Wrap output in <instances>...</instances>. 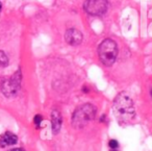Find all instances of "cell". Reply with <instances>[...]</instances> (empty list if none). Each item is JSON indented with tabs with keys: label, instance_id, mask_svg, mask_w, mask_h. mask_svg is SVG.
<instances>
[{
	"label": "cell",
	"instance_id": "cell-1",
	"mask_svg": "<svg viewBox=\"0 0 152 151\" xmlns=\"http://www.w3.org/2000/svg\"><path fill=\"white\" fill-rule=\"evenodd\" d=\"M114 114L116 119L122 125L130 124L135 117L133 101L125 92L119 94L114 101Z\"/></svg>",
	"mask_w": 152,
	"mask_h": 151
},
{
	"label": "cell",
	"instance_id": "cell-2",
	"mask_svg": "<svg viewBox=\"0 0 152 151\" xmlns=\"http://www.w3.org/2000/svg\"><path fill=\"white\" fill-rule=\"evenodd\" d=\"M96 108L93 104H83L75 109L72 116V125L76 129L83 128L89 122L95 119Z\"/></svg>",
	"mask_w": 152,
	"mask_h": 151
},
{
	"label": "cell",
	"instance_id": "cell-3",
	"mask_svg": "<svg viewBox=\"0 0 152 151\" xmlns=\"http://www.w3.org/2000/svg\"><path fill=\"white\" fill-rule=\"evenodd\" d=\"M98 55L99 59L103 65L112 66L116 62L118 56V46L117 43L112 39H105L102 41L98 47Z\"/></svg>",
	"mask_w": 152,
	"mask_h": 151
},
{
	"label": "cell",
	"instance_id": "cell-4",
	"mask_svg": "<svg viewBox=\"0 0 152 151\" xmlns=\"http://www.w3.org/2000/svg\"><path fill=\"white\" fill-rule=\"evenodd\" d=\"M21 86V72L17 71L13 76L1 82V92L7 97H13L18 93Z\"/></svg>",
	"mask_w": 152,
	"mask_h": 151
},
{
	"label": "cell",
	"instance_id": "cell-5",
	"mask_svg": "<svg viewBox=\"0 0 152 151\" xmlns=\"http://www.w3.org/2000/svg\"><path fill=\"white\" fill-rule=\"evenodd\" d=\"M107 1L106 0H86L83 9L86 13L91 16H102L107 11Z\"/></svg>",
	"mask_w": 152,
	"mask_h": 151
},
{
	"label": "cell",
	"instance_id": "cell-6",
	"mask_svg": "<svg viewBox=\"0 0 152 151\" xmlns=\"http://www.w3.org/2000/svg\"><path fill=\"white\" fill-rule=\"evenodd\" d=\"M83 39V37L81 32L76 28H70L65 34V41L67 42V44L71 45V46H77V45L81 44Z\"/></svg>",
	"mask_w": 152,
	"mask_h": 151
},
{
	"label": "cell",
	"instance_id": "cell-7",
	"mask_svg": "<svg viewBox=\"0 0 152 151\" xmlns=\"http://www.w3.org/2000/svg\"><path fill=\"white\" fill-rule=\"evenodd\" d=\"M18 142V136L11 131H7L0 136V147H7L15 145Z\"/></svg>",
	"mask_w": 152,
	"mask_h": 151
},
{
	"label": "cell",
	"instance_id": "cell-8",
	"mask_svg": "<svg viewBox=\"0 0 152 151\" xmlns=\"http://www.w3.org/2000/svg\"><path fill=\"white\" fill-rule=\"evenodd\" d=\"M61 115L58 111H53L51 114V125H52V130L54 133H58L61 128Z\"/></svg>",
	"mask_w": 152,
	"mask_h": 151
},
{
	"label": "cell",
	"instance_id": "cell-9",
	"mask_svg": "<svg viewBox=\"0 0 152 151\" xmlns=\"http://www.w3.org/2000/svg\"><path fill=\"white\" fill-rule=\"evenodd\" d=\"M9 65V57L3 51H0V67H7Z\"/></svg>",
	"mask_w": 152,
	"mask_h": 151
},
{
	"label": "cell",
	"instance_id": "cell-10",
	"mask_svg": "<svg viewBox=\"0 0 152 151\" xmlns=\"http://www.w3.org/2000/svg\"><path fill=\"white\" fill-rule=\"evenodd\" d=\"M110 151H119V143L116 140H110L108 143Z\"/></svg>",
	"mask_w": 152,
	"mask_h": 151
},
{
	"label": "cell",
	"instance_id": "cell-11",
	"mask_svg": "<svg viewBox=\"0 0 152 151\" xmlns=\"http://www.w3.org/2000/svg\"><path fill=\"white\" fill-rule=\"evenodd\" d=\"M42 121H43V118H42V116H41V115H36V116H34V125H36L37 128H40Z\"/></svg>",
	"mask_w": 152,
	"mask_h": 151
},
{
	"label": "cell",
	"instance_id": "cell-12",
	"mask_svg": "<svg viewBox=\"0 0 152 151\" xmlns=\"http://www.w3.org/2000/svg\"><path fill=\"white\" fill-rule=\"evenodd\" d=\"M11 151H23L22 149H20V148H16V149H12Z\"/></svg>",
	"mask_w": 152,
	"mask_h": 151
},
{
	"label": "cell",
	"instance_id": "cell-13",
	"mask_svg": "<svg viewBox=\"0 0 152 151\" xmlns=\"http://www.w3.org/2000/svg\"><path fill=\"white\" fill-rule=\"evenodd\" d=\"M1 9H2V4H1V2H0V11H1Z\"/></svg>",
	"mask_w": 152,
	"mask_h": 151
}]
</instances>
